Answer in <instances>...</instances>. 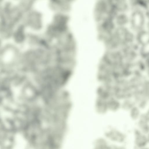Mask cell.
Returning a JSON list of instances; mask_svg holds the SVG:
<instances>
[{
  "instance_id": "obj_1",
  "label": "cell",
  "mask_w": 149,
  "mask_h": 149,
  "mask_svg": "<svg viewBox=\"0 0 149 149\" xmlns=\"http://www.w3.org/2000/svg\"><path fill=\"white\" fill-rule=\"evenodd\" d=\"M109 4L102 0H97L94 6V14L95 19L97 22L107 18Z\"/></svg>"
},
{
  "instance_id": "obj_2",
  "label": "cell",
  "mask_w": 149,
  "mask_h": 149,
  "mask_svg": "<svg viewBox=\"0 0 149 149\" xmlns=\"http://www.w3.org/2000/svg\"><path fill=\"white\" fill-rule=\"evenodd\" d=\"M109 4L112 5L118 13H124L128 7L126 0H111Z\"/></svg>"
},
{
  "instance_id": "obj_3",
  "label": "cell",
  "mask_w": 149,
  "mask_h": 149,
  "mask_svg": "<svg viewBox=\"0 0 149 149\" xmlns=\"http://www.w3.org/2000/svg\"><path fill=\"white\" fill-rule=\"evenodd\" d=\"M129 3L134 10H141V8L146 10L148 7V0H129Z\"/></svg>"
},
{
  "instance_id": "obj_4",
  "label": "cell",
  "mask_w": 149,
  "mask_h": 149,
  "mask_svg": "<svg viewBox=\"0 0 149 149\" xmlns=\"http://www.w3.org/2000/svg\"><path fill=\"white\" fill-rule=\"evenodd\" d=\"M114 20L117 24L121 25L127 23L129 21V18L124 13H121L117 15Z\"/></svg>"
},
{
  "instance_id": "obj_5",
  "label": "cell",
  "mask_w": 149,
  "mask_h": 149,
  "mask_svg": "<svg viewBox=\"0 0 149 149\" xmlns=\"http://www.w3.org/2000/svg\"><path fill=\"white\" fill-rule=\"evenodd\" d=\"M102 0L104 1H105L107 2V3H109L111 2V0Z\"/></svg>"
}]
</instances>
